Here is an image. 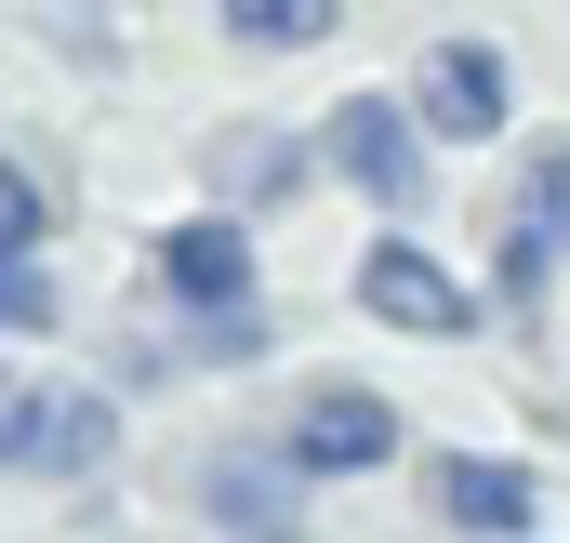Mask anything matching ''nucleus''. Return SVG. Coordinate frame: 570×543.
<instances>
[{"instance_id":"nucleus-13","label":"nucleus","mask_w":570,"mask_h":543,"mask_svg":"<svg viewBox=\"0 0 570 543\" xmlns=\"http://www.w3.org/2000/svg\"><path fill=\"white\" fill-rule=\"evenodd\" d=\"M279 172H292V146H266V134H239V146H226V186H239V199H266Z\"/></svg>"},{"instance_id":"nucleus-4","label":"nucleus","mask_w":570,"mask_h":543,"mask_svg":"<svg viewBox=\"0 0 570 543\" xmlns=\"http://www.w3.org/2000/svg\"><path fill=\"white\" fill-rule=\"evenodd\" d=\"M358 305H372L385 332H425V345H451V332H464V278L438 266V253H412V239H385V253L358 266Z\"/></svg>"},{"instance_id":"nucleus-5","label":"nucleus","mask_w":570,"mask_h":543,"mask_svg":"<svg viewBox=\"0 0 570 543\" xmlns=\"http://www.w3.org/2000/svg\"><path fill=\"white\" fill-rule=\"evenodd\" d=\"M159 278H173V305L226 318V305H253V239H239L226 213H199V226H173V239H159Z\"/></svg>"},{"instance_id":"nucleus-2","label":"nucleus","mask_w":570,"mask_h":543,"mask_svg":"<svg viewBox=\"0 0 570 543\" xmlns=\"http://www.w3.org/2000/svg\"><path fill=\"white\" fill-rule=\"evenodd\" d=\"M412 134H425V120H412L399 93H345V107L318 120V146H332V172H345V186H372L385 213H399V199L425 186V146H412Z\"/></svg>"},{"instance_id":"nucleus-8","label":"nucleus","mask_w":570,"mask_h":543,"mask_svg":"<svg viewBox=\"0 0 570 543\" xmlns=\"http://www.w3.org/2000/svg\"><path fill=\"white\" fill-rule=\"evenodd\" d=\"M213 517L253 531V543H292V464H226L213 477Z\"/></svg>"},{"instance_id":"nucleus-9","label":"nucleus","mask_w":570,"mask_h":543,"mask_svg":"<svg viewBox=\"0 0 570 543\" xmlns=\"http://www.w3.org/2000/svg\"><path fill=\"white\" fill-rule=\"evenodd\" d=\"M226 40L239 53H305V40H332V0H226Z\"/></svg>"},{"instance_id":"nucleus-7","label":"nucleus","mask_w":570,"mask_h":543,"mask_svg":"<svg viewBox=\"0 0 570 543\" xmlns=\"http://www.w3.org/2000/svg\"><path fill=\"white\" fill-rule=\"evenodd\" d=\"M438 517H451V531H531V477H518V464H438Z\"/></svg>"},{"instance_id":"nucleus-1","label":"nucleus","mask_w":570,"mask_h":543,"mask_svg":"<svg viewBox=\"0 0 570 543\" xmlns=\"http://www.w3.org/2000/svg\"><path fill=\"white\" fill-rule=\"evenodd\" d=\"M107 451V398L80 385H0V464L13 477H80Z\"/></svg>"},{"instance_id":"nucleus-14","label":"nucleus","mask_w":570,"mask_h":543,"mask_svg":"<svg viewBox=\"0 0 570 543\" xmlns=\"http://www.w3.org/2000/svg\"><path fill=\"white\" fill-rule=\"evenodd\" d=\"M518 199H531V213L570 239V146H544V159H531V186H518Z\"/></svg>"},{"instance_id":"nucleus-10","label":"nucleus","mask_w":570,"mask_h":543,"mask_svg":"<svg viewBox=\"0 0 570 543\" xmlns=\"http://www.w3.org/2000/svg\"><path fill=\"white\" fill-rule=\"evenodd\" d=\"M544 266H558V226L518 199V213H504V239H491V278H504V305H531V292H544Z\"/></svg>"},{"instance_id":"nucleus-11","label":"nucleus","mask_w":570,"mask_h":543,"mask_svg":"<svg viewBox=\"0 0 570 543\" xmlns=\"http://www.w3.org/2000/svg\"><path fill=\"white\" fill-rule=\"evenodd\" d=\"M40 318H53L40 266H27V253H0V332H40Z\"/></svg>"},{"instance_id":"nucleus-12","label":"nucleus","mask_w":570,"mask_h":543,"mask_svg":"<svg viewBox=\"0 0 570 543\" xmlns=\"http://www.w3.org/2000/svg\"><path fill=\"white\" fill-rule=\"evenodd\" d=\"M199 358H226V372H239V358H266V318H253V305H226V318H199Z\"/></svg>"},{"instance_id":"nucleus-15","label":"nucleus","mask_w":570,"mask_h":543,"mask_svg":"<svg viewBox=\"0 0 570 543\" xmlns=\"http://www.w3.org/2000/svg\"><path fill=\"white\" fill-rule=\"evenodd\" d=\"M27 239H40V186L0 159V253H27Z\"/></svg>"},{"instance_id":"nucleus-6","label":"nucleus","mask_w":570,"mask_h":543,"mask_svg":"<svg viewBox=\"0 0 570 543\" xmlns=\"http://www.w3.org/2000/svg\"><path fill=\"white\" fill-rule=\"evenodd\" d=\"M425 134H504V67L478 40H438L425 53Z\"/></svg>"},{"instance_id":"nucleus-3","label":"nucleus","mask_w":570,"mask_h":543,"mask_svg":"<svg viewBox=\"0 0 570 543\" xmlns=\"http://www.w3.org/2000/svg\"><path fill=\"white\" fill-rule=\"evenodd\" d=\"M385 451H399V411L372 398V385H318V398L292 411V437H279L292 477H372Z\"/></svg>"}]
</instances>
